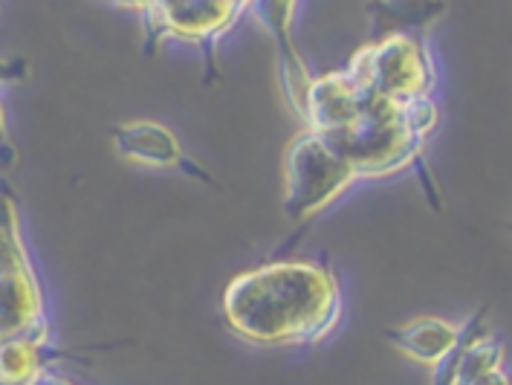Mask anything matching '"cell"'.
<instances>
[{
	"mask_svg": "<svg viewBox=\"0 0 512 385\" xmlns=\"http://www.w3.org/2000/svg\"><path fill=\"white\" fill-rule=\"evenodd\" d=\"M356 180V168L307 128L284 154V215L304 223L342 197Z\"/></svg>",
	"mask_w": 512,
	"mask_h": 385,
	"instance_id": "3",
	"label": "cell"
},
{
	"mask_svg": "<svg viewBox=\"0 0 512 385\" xmlns=\"http://www.w3.org/2000/svg\"><path fill=\"white\" fill-rule=\"evenodd\" d=\"M220 310L229 330L252 345H316L339 325L342 290L327 267L275 261L232 278Z\"/></svg>",
	"mask_w": 512,
	"mask_h": 385,
	"instance_id": "1",
	"label": "cell"
},
{
	"mask_svg": "<svg viewBox=\"0 0 512 385\" xmlns=\"http://www.w3.org/2000/svg\"><path fill=\"white\" fill-rule=\"evenodd\" d=\"M27 267H32V261L21 238L15 197L6 189V183H0V273L27 270Z\"/></svg>",
	"mask_w": 512,
	"mask_h": 385,
	"instance_id": "11",
	"label": "cell"
},
{
	"mask_svg": "<svg viewBox=\"0 0 512 385\" xmlns=\"http://www.w3.org/2000/svg\"><path fill=\"white\" fill-rule=\"evenodd\" d=\"M507 348L501 339H495L489 330L481 333L455 365L452 385H486V383H510V374L504 371Z\"/></svg>",
	"mask_w": 512,
	"mask_h": 385,
	"instance_id": "10",
	"label": "cell"
},
{
	"mask_svg": "<svg viewBox=\"0 0 512 385\" xmlns=\"http://www.w3.org/2000/svg\"><path fill=\"white\" fill-rule=\"evenodd\" d=\"M6 142V116H3V105H0V145Z\"/></svg>",
	"mask_w": 512,
	"mask_h": 385,
	"instance_id": "16",
	"label": "cell"
},
{
	"mask_svg": "<svg viewBox=\"0 0 512 385\" xmlns=\"http://www.w3.org/2000/svg\"><path fill=\"white\" fill-rule=\"evenodd\" d=\"M403 116L405 125L420 139L432 137V131L437 128V122H440V110L434 105L432 93H420V96L403 99Z\"/></svg>",
	"mask_w": 512,
	"mask_h": 385,
	"instance_id": "13",
	"label": "cell"
},
{
	"mask_svg": "<svg viewBox=\"0 0 512 385\" xmlns=\"http://www.w3.org/2000/svg\"><path fill=\"white\" fill-rule=\"evenodd\" d=\"M510 229H512V223H510Z\"/></svg>",
	"mask_w": 512,
	"mask_h": 385,
	"instance_id": "17",
	"label": "cell"
},
{
	"mask_svg": "<svg viewBox=\"0 0 512 385\" xmlns=\"http://www.w3.org/2000/svg\"><path fill=\"white\" fill-rule=\"evenodd\" d=\"M458 330L460 325L443 322V319H414L400 328H388L385 336L391 339V345L397 351H403L405 357L432 368L434 362L455 345Z\"/></svg>",
	"mask_w": 512,
	"mask_h": 385,
	"instance_id": "9",
	"label": "cell"
},
{
	"mask_svg": "<svg viewBox=\"0 0 512 385\" xmlns=\"http://www.w3.org/2000/svg\"><path fill=\"white\" fill-rule=\"evenodd\" d=\"M365 9L371 18V41H382L397 32L426 35L429 27L446 15L449 3L446 0H368Z\"/></svg>",
	"mask_w": 512,
	"mask_h": 385,
	"instance_id": "8",
	"label": "cell"
},
{
	"mask_svg": "<svg viewBox=\"0 0 512 385\" xmlns=\"http://www.w3.org/2000/svg\"><path fill=\"white\" fill-rule=\"evenodd\" d=\"M27 76V61L24 58H0V84H9V82H18V79H24Z\"/></svg>",
	"mask_w": 512,
	"mask_h": 385,
	"instance_id": "14",
	"label": "cell"
},
{
	"mask_svg": "<svg viewBox=\"0 0 512 385\" xmlns=\"http://www.w3.org/2000/svg\"><path fill=\"white\" fill-rule=\"evenodd\" d=\"M348 70L377 93L397 102L420 93H432L437 84V67L426 35H408V32L371 41L368 47L353 55Z\"/></svg>",
	"mask_w": 512,
	"mask_h": 385,
	"instance_id": "4",
	"label": "cell"
},
{
	"mask_svg": "<svg viewBox=\"0 0 512 385\" xmlns=\"http://www.w3.org/2000/svg\"><path fill=\"white\" fill-rule=\"evenodd\" d=\"M252 0H154L145 12L148 44L177 38L197 44L212 64L220 38L238 24Z\"/></svg>",
	"mask_w": 512,
	"mask_h": 385,
	"instance_id": "5",
	"label": "cell"
},
{
	"mask_svg": "<svg viewBox=\"0 0 512 385\" xmlns=\"http://www.w3.org/2000/svg\"><path fill=\"white\" fill-rule=\"evenodd\" d=\"M113 145L131 163L151 165V168H183L186 174H197L203 183H212V177L186 157V151H183L180 139L174 137V131H168L160 122L142 119V122L119 125L113 131Z\"/></svg>",
	"mask_w": 512,
	"mask_h": 385,
	"instance_id": "6",
	"label": "cell"
},
{
	"mask_svg": "<svg viewBox=\"0 0 512 385\" xmlns=\"http://www.w3.org/2000/svg\"><path fill=\"white\" fill-rule=\"evenodd\" d=\"M484 319H486V307L484 310H478L469 322H463L458 330V339H455V345L443 354V357L437 359L432 365V380L437 385H452V377H455V365H458L460 354L481 336L486 333L484 328Z\"/></svg>",
	"mask_w": 512,
	"mask_h": 385,
	"instance_id": "12",
	"label": "cell"
},
{
	"mask_svg": "<svg viewBox=\"0 0 512 385\" xmlns=\"http://www.w3.org/2000/svg\"><path fill=\"white\" fill-rule=\"evenodd\" d=\"M113 6H119V9H131V12H148V6L154 3V0H110Z\"/></svg>",
	"mask_w": 512,
	"mask_h": 385,
	"instance_id": "15",
	"label": "cell"
},
{
	"mask_svg": "<svg viewBox=\"0 0 512 385\" xmlns=\"http://www.w3.org/2000/svg\"><path fill=\"white\" fill-rule=\"evenodd\" d=\"M301 119L356 168L359 180L403 171L426 148V139L405 125L403 102L377 93L348 67L310 82Z\"/></svg>",
	"mask_w": 512,
	"mask_h": 385,
	"instance_id": "2",
	"label": "cell"
},
{
	"mask_svg": "<svg viewBox=\"0 0 512 385\" xmlns=\"http://www.w3.org/2000/svg\"><path fill=\"white\" fill-rule=\"evenodd\" d=\"M24 333L50 339L44 296L32 267L0 273V339Z\"/></svg>",
	"mask_w": 512,
	"mask_h": 385,
	"instance_id": "7",
	"label": "cell"
}]
</instances>
